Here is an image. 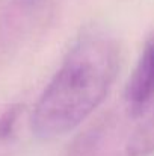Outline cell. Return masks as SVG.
<instances>
[{
	"label": "cell",
	"instance_id": "cell-1",
	"mask_svg": "<svg viewBox=\"0 0 154 156\" xmlns=\"http://www.w3.org/2000/svg\"><path fill=\"white\" fill-rule=\"evenodd\" d=\"M118 46L109 37L91 35L80 40L35 106V135L51 140L79 126L107 96L118 73Z\"/></svg>",
	"mask_w": 154,
	"mask_h": 156
},
{
	"label": "cell",
	"instance_id": "cell-2",
	"mask_svg": "<svg viewBox=\"0 0 154 156\" xmlns=\"http://www.w3.org/2000/svg\"><path fill=\"white\" fill-rule=\"evenodd\" d=\"M132 114H142L154 99V37L150 38L139 56L125 90Z\"/></svg>",
	"mask_w": 154,
	"mask_h": 156
},
{
	"label": "cell",
	"instance_id": "cell-3",
	"mask_svg": "<svg viewBox=\"0 0 154 156\" xmlns=\"http://www.w3.org/2000/svg\"><path fill=\"white\" fill-rule=\"evenodd\" d=\"M154 153V115L142 123L127 143L128 156H148Z\"/></svg>",
	"mask_w": 154,
	"mask_h": 156
},
{
	"label": "cell",
	"instance_id": "cell-4",
	"mask_svg": "<svg viewBox=\"0 0 154 156\" xmlns=\"http://www.w3.org/2000/svg\"><path fill=\"white\" fill-rule=\"evenodd\" d=\"M18 117V106H14L8 109L2 117H0V138H8L14 129V124Z\"/></svg>",
	"mask_w": 154,
	"mask_h": 156
}]
</instances>
